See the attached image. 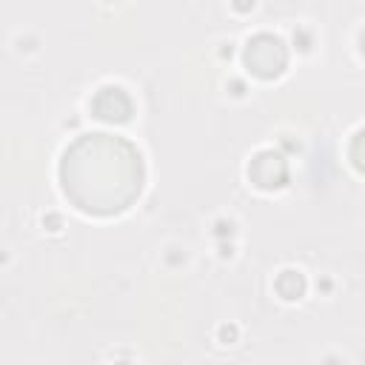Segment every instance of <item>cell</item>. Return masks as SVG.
Segmentation results:
<instances>
[{
    "mask_svg": "<svg viewBox=\"0 0 365 365\" xmlns=\"http://www.w3.org/2000/svg\"><path fill=\"white\" fill-rule=\"evenodd\" d=\"M60 182L80 211L117 214L140 197L143 157L123 137L83 134L60 160Z\"/></svg>",
    "mask_w": 365,
    "mask_h": 365,
    "instance_id": "cell-1",
    "label": "cell"
},
{
    "mask_svg": "<svg viewBox=\"0 0 365 365\" xmlns=\"http://www.w3.org/2000/svg\"><path fill=\"white\" fill-rule=\"evenodd\" d=\"M245 60H248V66H251L257 74L271 77V74H277V71L282 68V63H285V48H282V43H279L277 37L262 34V37H257V40L248 43Z\"/></svg>",
    "mask_w": 365,
    "mask_h": 365,
    "instance_id": "cell-2",
    "label": "cell"
}]
</instances>
